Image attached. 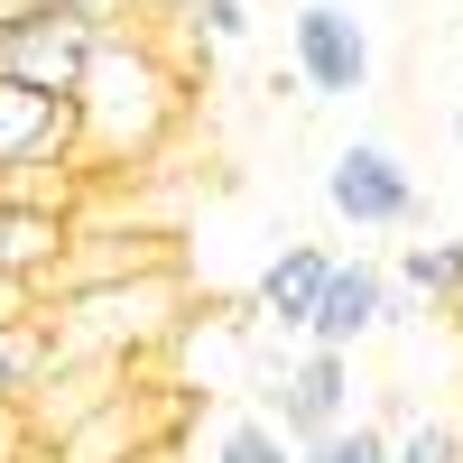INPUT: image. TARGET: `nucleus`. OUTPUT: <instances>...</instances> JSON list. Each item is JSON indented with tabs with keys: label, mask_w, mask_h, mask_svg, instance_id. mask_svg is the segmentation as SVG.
<instances>
[{
	"label": "nucleus",
	"mask_w": 463,
	"mask_h": 463,
	"mask_svg": "<svg viewBox=\"0 0 463 463\" xmlns=\"http://www.w3.org/2000/svg\"><path fill=\"white\" fill-rule=\"evenodd\" d=\"M176 74L158 65V47H139V37H111L84 65V84H74V167H139L148 148L176 130Z\"/></svg>",
	"instance_id": "f257e3e1"
},
{
	"label": "nucleus",
	"mask_w": 463,
	"mask_h": 463,
	"mask_svg": "<svg viewBox=\"0 0 463 463\" xmlns=\"http://www.w3.org/2000/svg\"><path fill=\"white\" fill-rule=\"evenodd\" d=\"M325 204L353 232H417V213H427V195H417V176L399 167L390 139H343L325 167Z\"/></svg>",
	"instance_id": "f03ea898"
},
{
	"label": "nucleus",
	"mask_w": 463,
	"mask_h": 463,
	"mask_svg": "<svg viewBox=\"0 0 463 463\" xmlns=\"http://www.w3.org/2000/svg\"><path fill=\"white\" fill-rule=\"evenodd\" d=\"M93 47H102L93 19H65V10H10V19H0V84H28V93L74 102V84H84Z\"/></svg>",
	"instance_id": "7ed1b4c3"
},
{
	"label": "nucleus",
	"mask_w": 463,
	"mask_h": 463,
	"mask_svg": "<svg viewBox=\"0 0 463 463\" xmlns=\"http://www.w3.org/2000/svg\"><path fill=\"white\" fill-rule=\"evenodd\" d=\"M288 74L306 102H343L371 84V28L343 10V0H306L288 19Z\"/></svg>",
	"instance_id": "20e7f679"
},
{
	"label": "nucleus",
	"mask_w": 463,
	"mask_h": 463,
	"mask_svg": "<svg viewBox=\"0 0 463 463\" xmlns=\"http://www.w3.org/2000/svg\"><path fill=\"white\" fill-rule=\"evenodd\" d=\"M260 399H269V427L288 445H316V436H334L353 417V353H316L306 343L297 362H279L260 380Z\"/></svg>",
	"instance_id": "39448f33"
},
{
	"label": "nucleus",
	"mask_w": 463,
	"mask_h": 463,
	"mask_svg": "<svg viewBox=\"0 0 463 463\" xmlns=\"http://www.w3.org/2000/svg\"><path fill=\"white\" fill-rule=\"evenodd\" d=\"M380 288H390L380 260H334L316 316H306V343H316V353H353V343H371L380 334Z\"/></svg>",
	"instance_id": "423d86ee"
},
{
	"label": "nucleus",
	"mask_w": 463,
	"mask_h": 463,
	"mask_svg": "<svg viewBox=\"0 0 463 463\" xmlns=\"http://www.w3.org/2000/svg\"><path fill=\"white\" fill-rule=\"evenodd\" d=\"M19 158H74V102L0 84V167H19Z\"/></svg>",
	"instance_id": "0eeeda50"
},
{
	"label": "nucleus",
	"mask_w": 463,
	"mask_h": 463,
	"mask_svg": "<svg viewBox=\"0 0 463 463\" xmlns=\"http://www.w3.org/2000/svg\"><path fill=\"white\" fill-rule=\"evenodd\" d=\"M325 269H334V250H325V241H288L279 260L260 269L250 306H260L279 334H306V316H316V297H325Z\"/></svg>",
	"instance_id": "6e6552de"
},
{
	"label": "nucleus",
	"mask_w": 463,
	"mask_h": 463,
	"mask_svg": "<svg viewBox=\"0 0 463 463\" xmlns=\"http://www.w3.org/2000/svg\"><path fill=\"white\" fill-rule=\"evenodd\" d=\"M74 250V222L65 213H37V204H0V279L19 288H47Z\"/></svg>",
	"instance_id": "1a4fd4ad"
},
{
	"label": "nucleus",
	"mask_w": 463,
	"mask_h": 463,
	"mask_svg": "<svg viewBox=\"0 0 463 463\" xmlns=\"http://www.w3.org/2000/svg\"><path fill=\"white\" fill-rule=\"evenodd\" d=\"M390 279L417 297V316H463V232H445V241H408Z\"/></svg>",
	"instance_id": "9d476101"
},
{
	"label": "nucleus",
	"mask_w": 463,
	"mask_h": 463,
	"mask_svg": "<svg viewBox=\"0 0 463 463\" xmlns=\"http://www.w3.org/2000/svg\"><path fill=\"white\" fill-rule=\"evenodd\" d=\"M297 463H390V427H371V417H343L334 436L297 445Z\"/></svg>",
	"instance_id": "9b49d317"
},
{
	"label": "nucleus",
	"mask_w": 463,
	"mask_h": 463,
	"mask_svg": "<svg viewBox=\"0 0 463 463\" xmlns=\"http://www.w3.org/2000/svg\"><path fill=\"white\" fill-rule=\"evenodd\" d=\"M213 463H297V445L269 427V417H232V427L213 436Z\"/></svg>",
	"instance_id": "f8f14e48"
},
{
	"label": "nucleus",
	"mask_w": 463,
	"mask_h": 463,
	"mask_svg": "<svg viewBox=\"0 0 463 463\" xmlns=\"http://www.w3.org/2000/svg\"><path fill=\"white\" fill-rule=\"evenodd\" d=\"M390 463H463V427L454 417H417L390 436Z\"/></svg>",
	"instance_id": "ddd939ff"
},
{
	"label": "nucleus",
	"mask_w": 463,
	"mask_h": 463,
	"mask_svg": "<svg viewBox=\"0 0 463 463\" xmlns=\"http://www.w3.org/2000/svg\"><path fill=\"white\" fill-rule=\"evenodd\" d=\"M185 19H195L204 47H241V37H250V0H195Z\"/></svg>",
	"instance_id": "4468645a"
},
{
	"label": "nucleus",
	"mask_w": 463,
	"mask_h": 463,
	"mask_svg": "<svg viewBox=\"0 0 463 463\" xmlns=\"http://www.w3.org/2000/svg\"><path fill=\"white\" fill-rule=\"evenodd\" d=\"M0 463H37V427H28V408H0Z\"/></svg>",
	"instance_id": "2eb2a0df"
},
{
	"label": "nucleus",
	"mask_w": 463,
	"mask_h": 463,
	"mask_svg": "<svg viewBox=\"0 0 463 463\" xmlns=\"http://www.w3.org/2000/svg\"><path fill=\"white\" fill-rule=\"evenodd\" d=\"M28 10H65V19H93V28H111V10H121V0H28Z\"/></svg>",
	"instance_id": "dca6fc26"
},
{
	"label": "nucleus",
	"mask_w": 463,
	"mask_h": 463,
	"mask_svg": "<svg viewBox=\"0 0 463 463\" xmlns=\"http://www.w3.org/2000/svg\"><path fill=\"white\" fill-rule=\"evenodd\" d=\"M28 306H37V288H19V279H0V325H19Z\"/></svg>",
	"instance_id": "f3484780"
},
{
	"label": "nucleus",
	"mask_w": 463,
	"mask_h": 463,
	"mask_svg": "<svg viewBox=\"0 0 463 463\" xmlns=\"http://www.w3.org/2000/svg\"><path fill=\"white\" fill-rule=\"evenodd\" d=\"M454 148H463V102H454Z\"/></svg>",
	"instance_id": "a211bd4d"
}]
</instances>
